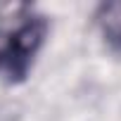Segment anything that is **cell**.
<instances>
[{
    "label": "cell",
    "instance_id": "cell-1",
    "mask_svg": "<svg viewBox=\"0 0 121 121\" xmlns=\"http://www.w3.org/2000/svg\"><path fill=\"white\" fill-rule=\"evenodd\" d=\"M43 36H45V22H40L38 17L29 19L24 26H19L10 36L7 45L0 50V64L12 76H24L36 50L43 43Z\"/></svg>",
    "mask_w": 121,
    "mask_h": 121
},
{
    "label": "cell",
    "instance_id": "cell-2",
    "mask_svg": "<svg viewBox=\"0 0 121 121\" xmlns=\"http://www.w3.org/2000/svg\"><path fill=\"white\" fill-rule=\"evenodd\" d=\"M97 26L112 48H121V3H107L97 10Z\"/></svg>",
    "mask_w": 121,
    "mask_h": 121
}]
</instances>
